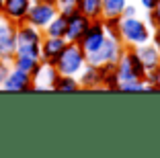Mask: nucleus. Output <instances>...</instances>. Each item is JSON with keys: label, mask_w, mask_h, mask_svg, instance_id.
Returning a JSON list of instances; mask_svg holds the SVG:
<instances>
[{"label": "nucleus", "mask_w": 160, "mask_h": 158, "mask_svg": "<svg viewBox=\"0 0 160 158\" xmlns=\"http://www.w3.org/2000/svg\"><path fill=\"white\" fill-rule=\"evenodd\" d=\"M152 31L154 29L140 14L138 17H121V43L125 47H140L150 43Z\"/></svg>", "instance_id": "f257e3e1"}, {"label": "nucleus", "mask_w": 160, "mask_h": 158, "mask_svg": "<svg viewBox=\"0 0 160 158\" xmlns=\"http://www.w3.org/2000/svg\"><path fill=\"white\" fill-rule=\"evenodd\" d=\"M86 54L80 47V43H68L66 49L62 51V56L58 58L56 68L60 74H68V76H78L80 70L86 66Z\"/></svg>", "instance_id": "f03ea898"}, {"label": "nucleus", "mask_w": 160, "mask_h": 158, "mask_svg": "<svg viewBox=\"0 0 160 158\" xmlns=\"http://www.w3.org/2000/svg\"><path fill=\"white\" fill-rule=\"evenodd\" d=\"M115 68H117L119 82H121V80L144 78V74H146V66H144V62L140 60L136 47H125L123 54H121V58H119L117 64H115Z\"/></svg>", "instance_id": "7ed1b4c3"}, {"label": "nucleus", "mask_w": 160, "mask_h": 158, "mask_svg": "<svg viewBox=\"0 0 160 158\" xmlns=\"http://www.w3.org/2000/svg\"><path fill=\"white\" fill-rule=\"evenodd\" d=\"M123 49H125V45H123L119 39L107 37V39H105V43L94 51V54H88V56H86V60H88L90 64H94V66L117 64V60L121 58Z\"/></svg>", "instance_id": "20e7f679"}, {"label": "nucleus", "mask_w": 160, "mask_h": 158, "mask_svg": "<svg viewBox=\"0 0 160 158\" xmlns=\"http://www.w3.org/2000/svg\"><path fill=\"white\" fill-rule=\"evenodd\" d=\"M39 64H41V49H39V45H17V51H14V58H12L14 68L33 74L39 68Z\"/></svg>", "instance_id": "39448f33"}, {"label": "nucleus", "mask_w": 160, "mask_h": 158, "mask_svg": "<svg viewBox=\"0 0 160 158\" xmlns=\"http://www.w3.org/2000/svg\"><path fill=\"white\" fill-rule=\"evenodd\" d=\"M107 39V31H105V23L103 19H92L90 21V27L86 29L84 37L80 39V47L84 49V54H94Z\"/></svg>", "instance_id": "423d86ee"}, {"label": "nucleus", "mask_w": 160, "mask_h": 158, "mask_svg": "<svg viewBox=\"0 0 160 158\" xmlns=\"http://www.w3.org/2000/svg\"><path fill=\"white\" fill-rule=\"evenodd\" d=\"M58 14V6L53 2H45V0H39V2H33L31 8H29L27 14V23L35 25L39 29H45L47 25L52 23V19Z\"/></svg>", "instance_id": "0eeeda50"}, {"label": "nucleus", "mask_w": 160, "mask_h": 158, "mask_svg": "<svg viewBox=\"0 0 160 158\" xmlns=\"http://www.w3.org/2000/svg\"><path fill=\"white\" fill-rule=\"evenodd\" d=\"M17 51V25L0 17V58L12 60Z\"/></svg>", "instance_id": "6e6552de"}, {"label": "nucleus", "mask_w": 160, "mask_h": 158, "mask_svg": "<svg viewBox=\"0 0 160 158\" xmlns=\"http://www.w3.org/2000/svg\"><path fill=\"white\" fill-rule=\"evenodd\" d=\"M58 76V68L53 64H47V62H41L39 68L33 72V90L37 93H45V90H53V84H56Z\"/></svg>", "instance_id": "1a4fd4ad"}, {"label": "nucleus", "mask_w": 160, "mask_h": 158, "mask_svg": "<svg viewBox=\"0 0 160 158\" xmlns=\"http://www.w3.org/2000/svg\"><path fill=\"white\" fill-rule=\"evenodd\" d=\"M2 90H6V93H31L33 90V74L23 72V70L12 66L8 78L2 84Z\"/></svg>", "instance_id": "9d476101"}, {"label": "nucleus", "mask_w": 160, "mask_h": 158, "mask_svg": "<svg viewBox=\"0 0 160 158\" xmlns=\"http://www.w3.org/2000/svg\"><path fill=\"white\" fill-rule=\"evenodd\" d=\"M66 45H68L66 37H49V35H45L41 45H39V49H41V62H47V64L56 66L58 58L62 56V51L66 49Z\"/></svg>", "instance_id": "9b49d317"}, {"label": "nucleus", "mask_w": 160, "mask_h": 158, "mask_svg": "<svg viewBox=\"0 0 160 158\" xmlns=\"http://www.w3.org/2000/svg\"><path fill=\"white\" fill-rule=\"evenodd\" d=\"M33 4V0H4V10H2V17L6 21L14 25H21L27 21L29 8Z\"/></svg>", "instance_id": "f8f14e48"}, {"label": "nucleus", "mask_w": 160, "mask_h": 158, "mask_svg": "<svg viewBox=\"0 0 160 158\" xmlns=\"http://www.w3.org/2000/svg\"><path fill=\"white\" fill-rule=\"evenodd\" d=\"M90 21L84 13H74L68 17V27H66V39L68 43H80V39L84 37L86 29L90 27Z\"/></svg>", "instance_id": "ddd939ff"}, {"label": "nucleus", "mask_w": 160, "mask_h": 158, "mask_svg": "<svg viewBox=\"0 0 160 158\" xmlns=\"http://www.w3.org/2000/svg\"><path fill=\"white\" fill-rule=\"evenodd\" d=\"M78 82L82 90H94L103 89V76H101V66H94L90 62H86V66L80 70Z\"/></svg>", "instance_id": "4468645a"}, {"label": "nucleus", "mask_w": 160, "mask_h": 158, "mask_svg": "<svg viewBox=\"0 0 160 158\" xmlns=\"http://www.w3.org/2000/svg\"><path fill=\"white\" fill-rule=\"evenodd\" d=\"M43 37H45L43 29L27 23V21L17 25V45H41Z\"/></svg>", "instance_id": "2eb2a0df"}, {"label": "nucleus", "mask_w": 160, "mask_h": 158, "mask_svg": "<svg viewBox=\"0 0 160 158\" xmlns=\"http://www.w3.org/2000/svg\"><path fill=\"white\" fill-rule=\"evenodd\" d=\"M136 49H138L140 60L144 62V66H146V70H152V68H158V66H160V49L152 41L146 43V45L136 47Z\"/></svg>", "instance_id": "dca6fc26"}, {"label": "nucleus", "mask_w": 160, "mask_h": 158, "mask_svg": "<svg viewBox=\"0 0 160 158\" xmlns=\"http://www.w3.org/2000/svg\"><path fill=\"white\" fill-rule=\"evenodd\" d=\"M66 27H68V17L58 13L52 19V23L43 29V35H49V37H66Z\"/></svg>", "instance_id": "f3484780"}, {"label": "nucleus", "mask_w": 160, "mask_h": 158, "mask_svg": "<svg viewBox=\"0 0 160 158\" xmlns=\"http://www.w3.org/2000/svg\"><path fill=\"white\" fill-rule=\"evenodd\" d=\"M56 93H78L80 90V82L78 76H68V74H60L53 84Z\"/></svg>", "instance_id": "a211bd4d"}, {"label": "nucleus", "mask_w": 160, "mask_h": 158, "mask_svg": "<svg viewBox=\"0 0 160 158\" xmlns=\"http://www.w3.org/2000/svg\"><path fill=\"white\" fill-rule=\"evenodd\" d=\"M101 76H103V89L107 90H117L119 86V76L115 64H105L101 66Z\"/></svg>", "instance_id": "6ab92c4d"}, {"label": "nucleus", "mask_w": 160, "mask_h": 158, "mask_svg": "<svg viewBox=\"0 0 160 158\" xmlns=\"http://www.w3.org/2000/svg\"><path fill=\"white\" fill-rule=\"evenodd\" d=\"M129 0H103V19H115V17H123Z\"/></svg>", "instance_id": "aec40b11"}, {"label": "nucleus", "mask_w": 160, "mask_h": 158, "mask_svg": "<svg viewBox=\"0 0 160 158\" xmlns=\"http://www.w3.org/2000/svg\"><path fill=\"white\" fill-rule=\"evenodd\" d=\"M80 13H84L88 19H103V0H82Z\"/></svg>", "instance_id": "412c9836"}, {"label": "nucleus", "mask_w": 160, "mask_h": 158, "mask_svg": "<svg viewBox=\"0 0 160 158\" xmlns=\"http://www.w3.org/2000/svg\"><path fill=\"white\" fill-rule=\"evenodd\" d=\"M119 93H144L146 90V82L144 78H133V80H121L117 86Z\"/></svg>", "instance_id": "4be33fe9"}, {"label": "nucleus", "mask_w": 160, "mask_h": 158, "mask_svg": "<svg viewBox=\"0 0 160 158\" xmlns=\"http://www.w3.org/2000/svg\"><path fill=\"white\" fill-rule=\"evenodd\" d=\"M105 23V31H107V37H113L121 41V17H115V19H103Z\"/></svg>", "instance_id": "5701e85b"}, {"label": "nucleus", "mask_w": 160, "mask_h": 158, "mask_svg": "<svg viewBox=\"0 0 160 158\" xmlns=\"http://www.w3.org/2000/svg\"><path fill=\"white\" fill-rule=\"evenodd\" d=\"M144 82H146V90H160V66L158 68H152V70H146L144 74Z\"/></svg>", "instance_id": "b1692460"}, {"label": "nucleus", "mask_w": 160, "mask_h": 158, "mask_svg": "<svg viewBox=\"0 0 160 158\" xmlns=\"http://www.w3.org/2000/svg\"><path fill=\"white\" fill-rule=\"evenodd\" d=\"M80 2L82 0H56L58 13L66 14V17H70L74 13H80Z\"/></svg>", "instance_id": "393cba45"}, {"label": "nucleus", "mask_w": 160, "mask_h": 158, "mask_svg": "<svg viewBox=\"0 0 160 158\" xmlns=\"http://www.w3.org/2000/svg\"><path fill=\"white\" fill-rule=\"evenodd\" d=\"M146 21H148V25H150L152 29L160 27V0L156 2V6H154V8L146 13Z\"/></svg>", "instance_id": "a878e982"}, {"label": "nucleus", "mask_w": 160, "mask_h": 158, "mask_svg": "<svg viewBox=\"0 0 160 158\" xmlns=\"http://www.w3.org/2000/svg\"><path fill=\"white\" fill-rule=\"evenodd\" d=\"M10 70H12V60H2V58H0V89H2L4 80L8 78Z\"/></svg>", "instance_id": "bb28decb"}, {"label": "nucleus", "mask_w": 160, "mask_h": 158, "mask_svg": "<svg viewBox=\"0 0 160 158\" xmlns=\"http://www.w3.org/2000/svg\"><path fill=\"white\" fill-rule=\"evenodd\" d=\"M140 14V4H133V0H129L123 10V17H138Z\"/></svg>", "instance_id": "cd10ccee"}, {"label": "nucleus", "mask_w": 160, "mask_h": 158, "mask_svg": "<svg viewBox=\"0 0 160 158\" xmlns=\"http://www.w3.org/2000/svg\"><path fill=\"white\" fill-rule=\"evenodd\" d=\"M156 2H158V0H138L140 8H142V10H146V13L154 8V6H156Z\"/></svg>", "instance_id": "c85d7f7f"}, {"label": "nucleus", "mask_w": 160, "mask_h": 158, "mask_svg": "<svg viewBox=\"0 0 160 158\" xmlns=\"http://www.w3.org/2000/svg\"><path fill=\"white\" fill-rule=\"evenodd\" d=\"M152 43L160 49V27H156L154 31H152Z\"/></svg>", "instance_id": "c756f323"}, {"label": "nucleus", "mask_w": 160, "mask_h": 158, "mask_svg": "<svg viewBox=\"0 0 160 158\" xmlns=\"http://www.w3.org/2000/svg\"><path fill=\"white\" fill-rule=\"evenodd\" d=\"M2 10H4V0H0V17H2Z\"/></svg>", "instance_id": "7c9ffc66"}, {"label": "nucleus", "mask_w": 160, "mask_h": 158, "mask_svg": "<svg viewBox=\"0 0 160 158\" xmlns=\"http://www.w3.org/2000/svg\"><path fill=\"white\" fill-rule=\"evenodd\" d=\"M33 2H39V0H33ZM45 2H53V4H56V0H45Z\"/></svg>", "instance_id": "2f4dec72"}]
</instances>
